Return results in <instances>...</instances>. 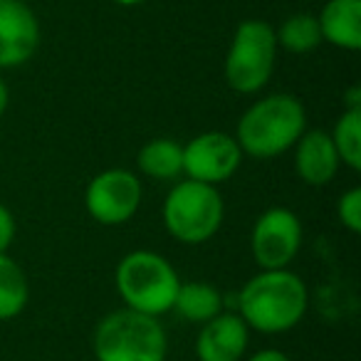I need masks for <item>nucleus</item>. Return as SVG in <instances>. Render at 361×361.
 Instances as JSON below:
<instances>
[{
    "instance_id": "20",
    "label": "nucleus",
    "mask_w": 361,
    "mask_h": 361,
    "mask_svg": "<svg viewBox=\"0 0 361 361\" xmlns=\"http://www.w3.org/2000/svg\"><path fill=\"white\" fill-rule=\"evenodd\" d=\"M13 238H16V218L0 203V252H8V247L13 245Z\"/></svg>"
},
{
    "instance_id": "9",
    "label": "nucleus",
    "mask_w": 361,
    "mask_h": 361,
    "mask_svg": "<svg viewBox=\"0 0 361 361\" xmlns=\"http://www.w3.org/2000/svg\"><path fill=\"white\" fill-rule=\"evenodd\" d=\"M243 151L235 136L223 131L198 134L183 146V173L191 180H201L208 186H218L238 171Z\"/></svg>"
},
{
    "instance_id": "24",
    "label": "nucleus",
    "mask_w": 361,
    "mask_h": 361,
    "mask_svg": "<svg viewBox=\"0 0 361 361\" xmlns=\"http://www.w3.org/2000/svg\"><path fill=\"white\" fill-rule=\"evenodd\" d=\"M20 3H35V0H20Z\"/></svg>"
},
{
    "instance_id": "21",
    "label": "nucleus",
    "mask_w": 361,
    "mask_h": 361,
    "mask_svg": "<svg viewBox=\"0 0 361 361\" xmlns=\"http://www.w3.org/2000/svg\"><path fill=\"white\" fill-rule=\"evenodd\" d=\"M247 361H290V359H287V354L280 349H262V351H257V354H252Z\"/></svg>"
},
{
    "instance_id": "7",
    "label": "nucleus",
    "mask_w": 361,
    "mask_h": 361,
    "mask_svg": "<svg viewBox=\"0 0 361 361\" xmlns=\"http://www.w3.org/2000/svg\"><path fill=\"white\" fill-rule=\"evenodd\" d=\"M141 180L126 169H106L90 180L85 191V206L102 226H121L131 221L141 206Z\"/></svg>"
},
{
    "instance_id": "12",
    "label": "nucleus",
    "mask_w": 361,
    "mask_h": 361,
    "mask_svg": "<svg viewBox=\"0 0 361 361\" xmlns=\"http://www.w3.org/2000/svg\"><path fill=\"white\" fill-rule=\"evenodd\" d=\"M339 164L334 141L326 131H305L295 144V171L307 186H326Z\"/></svg>"
},
{
    "instance_id": "14",
    "label": "nucleus",
    "mask_w": 361,
    "mask_h": 361,
    "mask_svg": "<svg viewBox=\"0 0 361 361\" xmlns=\"http://www.w3.org/2000/svg\"><path fill=\"white\" fill-rule=\"evenodd\" d=\"M173 310L186 322L206 324L223 312V297L208 282H180Z\"/></svg>"
},
{
    "instance_id": "22",
    "label": "nucleus",
    "mask_w": 361,
    "mask_h": 361,
    "mask_svg": "<svg viewBox=\"0 0 361 361\" xmlns=\"http://www.w3.org/2000/svg\"><path fill=\"white\" fill-rule=\"evenodd\" d=\"M8 102H11V92H8V85L3 82V77H0V116L6 114Z\"/></svg>"
},
{
    "instance_id": "16",
    "label": "nucleus",
    "mask_w": 361,
    "mask_h": 361,
    "mask_svg": "<svg viewBox=\"0 0 361 361\" xmlns=\"http://www.w3.org/2000/svg\"><path fill=\"white\" fill-rule=\"evenodd\" d=\"M30 287L23 267L8 252H0V322L16 319L27 305Z\"/></svg>"
},
{
    "instance_id": "18",
    "label": "nucleus",
    "mask_w": 361,
    "mask_h": 361,
    "mask_svg": "<svg viewBox=\"0 0 361 361\" xmlns=\"http://www.w3.org/2000/svg\"><path fill=\"white\" fill-rule=\"evenodd\" d=\"M331 141L339 154V161L346 164L351 171L361 169V109H346L336 119Z\"/></svg>"
},
{
    "instance_id": "17",
    "label": "nucleus",
    "mask_w": 361,
    "mask_h": 361,
    "mask_svg": "<svg viewBox=\"0 0 361 361\" xmlns=\"http://www.w3.org/2000/svg\"><path fill=\"white\" fill-rule=\"evenodd\" d=\"M277 47H285L287 52L295 55H305L319 47L322 42V30L317 16L310 13H295L280 25V30H275Z\"/></svg>"
},
{
    "instance_id": "13",
    "label": "nucleus",
    "mask_w": 361,
    "mask_h": 361,
    "mask_svg": "<svg viewBox=\"0 0 361 361\" xmlns=\"http://www.w3.org/2000/svg\"><path fill=\"white\" fill-rule=\"evenodd\" d=\"M317 20L322 40L346 52L361 50V0H329Z\"/></svg>"
},
{
    "instance_id": "23",
    "label": "nucleus",
    "mask_w": 361,
    "mask_h": 361,
    "mask_svg": "<svg viewBox=\"0 0 361 361\" xmlns=\"http://www.w3.org/2000/svg\"><path fill=\"white\" fill-rule=\"evenodd\" d=\"M114 3H119V6H126V8H131V6H139V3H144V0H114Z\"/></svg>"
},
{
    "instance_id": "3",
    "label": "nucleus",
    "mask_w": 361,
    "mask_h": 361,
    "mask_svg": "<svg viewBox=\"0 0 361 361\" xmlns=\"http://www.w3.org/2000/svg\"><path fill=\"white\" fill-rule=\"evenodd\" d=\"M116 292L126 302V310L159 317L173 310L180 277L169 260L159 252L134 250L116 265Z\"/></svg>"
},
{
    "instance_id": "6",
    "label": "nucleus",
    "mask_w": 361,
    "mask_h": 361,
    "mask_svg": "<svg viewBox=\"0 0 361 361\" xmlns=\"http://www.w3.org/2000/svg\"><path fill=\"white\" fill-rule=\"evenodd\" d=\"M277 40L275 27L265 20H243L235 27L226 55V82L240 94H255L270 82L275 70Z\"/></svg>"
},
{
    "instance_id": "11",
    "label": "nucleus",
    "mask_w": 361,
    "mask_h": 361,
    "mask_svg": "<svg viewBox=\"0 0 361 361\" xmlns=\"http://www.w3.org/2000/svg\"><path fill=\"white\" fill-rule=\"evenodd\" d=\"M247 349V324L240 314L221 312L203 324L196 339L198 361H240Z\"/></svg>"
},
{
    "instance_id": "5",
    "label": "nucleus",
    "mask_w": 361,
    "mask_h": 361,
    "mask_svg": "<svg viewBox=\"0 0 361 361\" xmlns=\"http://www.w3.org/2000/svg\"><path fill=\"white\" fill-rule=\"evenodd\" d=\"M223 198L216 186L201 180H180L164 201V226L176 240L201 245L211 240L223 226Z\"/></svg>"
},
{
    "instance_id": "15",
    "label": "nucleus",
    "mask_w": 361,
    "mask_h": 361,
    "mask_svg": "<svg viewBox=\"0 0 361 361\" xmlns=\"http://www.w3.org/2000/svg\"><path fill=\"white\" fill-rule=\"evenodd\" d=\"M136 166L149 178H178L183 173V146L176 139H151L136 156Z\"/></svg>"
},
{
    "instance_id": "4",
    "label": "nucleus",
    "mask_w": 361,
    "mask_h": 361,
    "mask_svg": "<svg viewBox=\"0 0 361 361\" xmlns=\"http://www.w3.org/2000/svg\"><path fill=\"white\" fill-rule=\"evenodd\" d=\"M169 341L156 317L134 310L106 314L94 329L97 361H166Z\"/></svg>"
},
{
    "instance_id": "1",
    "label": "nucleus",
    "mask_w": 361,
    "mask_h": 361,
    "mask_svg": "<svg viewBox=\"0 0 361 361\" xmlns=\"http://www.w3.org/2000/svg\"><path fill=\"white\" fill-rule=\"evenodd\" d=\"M307 305V285L287 267L257 272L245 282L238 297V310L247 329H257L262 334L290 331L302 322Z\"/></svg>"
},
{
    "instance_id": "19",
    "label": "nucleus",
    "mask_w": 361,
    "mask_h": 361,
    "mask_svg": "<svg viewBox=\"0 0 361 361\" xmlns=\"http://www.w3.org/2000/svg\"><path fill=\"white\" fill-rule=\"evenodd\" d=\"M336 216H339V223L346 231L359 235L361 233V188H349L346 193H341L339 203H336Z\"/></svg>"
},
{
    "instance_id": "8",
    "label": "nucleus",
    "mask_w": 361,
    "mask_h": 361,
    "mask_svg": "<svg viewBox=\"0 0 361 361\" xmlns=\"http://www.w3.org/2000/svg\"><path fill=\"white\" fill-rule=\"evenodd\" d=\"M302 247V223L290 208H270L252 226L250 250L262 270H285Z\"/></svg>"
},
{
    "instance_id": "10",
    "label": "nucleus",
    "mask_w": 361,
    "mask_h": 361,
    "mask_svg": "<svg viewBox=\"0 0 361 361\" xmlns=\"http://www.w3.org/2000/svg\"><path fill=\"white\" fill-rule=\"evenodd\" d=\"M40 45V23L27 3L0 0V70L30 60Z\"/></svg>"
},
{
    "instance_id": "2",
    "label": "nucleus",
    "mask_w": 361,
    "mask_h": 361,
    "mask_svg": "<svg viewBox=\"0 0 361 361\" xmlns=\"http://www.w3.org/2000/svg\"><path fill=\"white\" fill-rule=\"evenodd\" d=\"M307 129V111L295 94H270L238 121L235 141L252 159H275L290 151Z\"/></svg>"
}]
</instances>
